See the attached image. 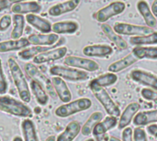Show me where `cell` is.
<instances>
[{"mask_svg": "<svg viewBox=\"0 0 157 141\" xmlns=\"http://www.w3.org/2000/svg\"><path fill=\"white\" fill-rule=\"evenodd\" d=\"M81 131V125L78 121H72L70 122L63 132H62L58 138L56 139V141H73L80 133Z\"/></svg>", "mask_w": 157, "mask_h": 141, "instance_id": "cell-19", "label": "cell"}, {"mask_svg": "<svg viewBox=\"0 0 157 141\" xmlns=\"http://www.w3.org/2000/svg\"><path fill=\"white\" fill-rule=\"evenodd\" d=\"M151 10H152V13L153 15L157 17V0H155L153 2V5H152V7H151Z\"/></svg>", "mask_w": 157, "mask_h": 141, "instance_id": "cell-42", "label": "cell"}, {"mask_svg": "<svg viewBox=\"0 0 157 141\" xmlns=\"http://www.w3.org/2000/svg\"><path fill=\"white\" fill-rule=\"evenodd\" d=\"M50 73L53 76L60 77L63 80L64 79L70 82H83L88 78V74L84 71L61 65H54L51 67Z\"/></svg>", "mask_w": 157, "mask_h": 141, "instance_id": "cell-5", "label": "cell"}, {"mask_svg": "<svg viewBox=\"0 0 157 141\" xmlns=\"http://www.w3.org/2000/svg\"><path fill=\"white\" fill-rule=\"evenodd\" d=\"M84 55L87 57H108L113 53V48L109 45H102V44H96L86 46L83 49Z\"/></svg>", "mask_w": 157, "mask_h": 141, "instance_id": "cell-15", "label": "cell"}, {"mask_svg": "<svg viewBox=\"0 0 157 141\" xmlns=\"http://www.w3.org/2000/svg\"><path fill=\"white\" fill-rule=\"evenodd\" d=\"M92 106V102L88 98H80L70 102L68 104H64L56 108L54 114L56 117L61 118H65L71 117L75 114L86 111Z\"/></svg>", "mask_w": 157, "mask_h": 141, "instance_id": "cell-4", "label": "cell"}, {"mask_svg": "<svg viewBox=\"0 0 157 141\" xmlns=\"http://www.w3.org/2000/svg\"><path fill=\"white\" fill-rule=\"evenodd\" d=\"M7 65L20 99L24 103H29L31 99V95L29 88V83L26 80V77L21 68L19 67L16 60L12 57H10L7 60Z\"/></svg>", "mask_w": 157, "mask_h": 141, "instance_id": "cell-1", "label": "cell"}, {"mask_svg": "<svg viewBox=\"0 0 157 141\" xmlns=\"http://www.w3.org/2000/svg\"><path fill=\"white\" fill-rule=\"evenodd\" d=\"M132 135H133V132H132V129L131 128H126L123 129V132H122V139L123 141H133L132 139Z\"/></svg>", "mask_w": 157, "mask_h": 141, "instance_id": "cell-39", "label": "cell"}, {"mask_svg": "<svg viewBox=\"0 0 157 141\" xmlns=\"http://www.w3.org/2000/svg\"><path fill=\"white\" fill-rule=\"evenodd\" d=\"M15 4L14 1H10V0H0V12L11 7L13 5Z\"/></svg>", "mask_w": 157, "mask_h": 141, "instance_id": "cell-40", "label": "cell"}, {"mask_svg": "<svg viewBox=\"0 0 157 141\" xmlns=\"http://www.w3.org/2000/svg\"><path fill=\"white\" fill-rule=\"evenodd\" d=\"M21 129L23 132L24 141H39L36 128L32 120L29 118L24 119L21 124Z\"/></svg>", "mask_w": 157, "mask_h": 141, "instance_id": "cell-29", "label": "cell"}, {"mask_svg": "<svg viewBox=\"0 0 157 141\" xmlns=\"http://www.w3.org/2000/svg\"><path fill=\"white\" fill-rule=\"evenodd\" d=\"M52 83L54 88V91L59 97V99L65 104H68L71 102L72 99V94L71 91L69 90L66 83L60 77H52Z\"/></svg>", "mask_w": 157, "mask_h": 141, "instance_id": "cell-12", "label": "cell"}, {"mask_svg": "<svg viewBox=\"0 0 157 141\" xmlns=\"http://www.w3.org/2000/svg\"><path fill=\"white\" fill-rule=\"evenodd\" d=\"M117 125H118L117 117H108L95 127V128L93 130V134L96 137H100L102 135H105L108 131L114 128Z\"/></svg>", "mask_w": 157, "mask_h": 141, "instance_id": "cell-26", "label": "cell"}, {"mask_svg": "<svg viewBox=\"0 0 157 141\" xmlns=\"http://www.w3.org/2000/svg\"><path fill=\"white\" fill-rule=\"evenodd\" d=\"M130 44L135 47H145V45L157 44V32H154L145 36L132 37L130 39Z\"/></svg>", "mask_w": 157, "mask_h": 141, "instance_id": "cell-30", "label": "cell"}, {"mask_svg": "<svg viewBox=\"0 0 157 141\" xmlns=\"http://www.w3.org/2000/svg\"><path fill=\"white\" fill-rule=\"evenodd\" d=\"M26 20L27 22L40 30L42 34H50L52 31V25L45 18L35 15V14H28L26 15Z\"/></svg>", "mask_w": 157, "mask_h": 141, "instance_id": "cell-17", "label": "cell"}, {"mask_svg": "<svg viewBox=\"0 0 157 141\" xmlns=\"http://www.w3.org/2000/svg\"><path fill=\"white\" fill-rule=\"evenodd\" d=\"M29 45L28 39L21 38L19 39H11L0 42V52L5 53L13 50H22Z\"/></svg>", "mask_w": 157, "mask_h": 141, "instance_id": "cell-21", "label": "cell"}, {"mask_svg": "<svg viewBox=\"0 0 157 141\" xmlns=\"http://www.w3.org/2000/svg\"><path fill=\"white\" fill-rule=\"evenodd\" d=\"M101 29L104 32V34L109 38V39L113 42L119 49L121 50H125L128 48V43L125 39H123L121 35L117 34L114 29L108 24H102L101 25Z\"/></svg>", "mask_w": 157, "mask_h": 141, "instance_id": "cell-22", "label": "cell"}, {"mask_svg": "<svg viewBox=\"0 0 157 141\" xmlns=\"http://www.w3.org/2000/svg\"><path fill=\"white\" fill-rule=\"evenodd\" d=\"M138 60L131 53L127 56H125L124 58L121 59L120 61H117L113 63H111L109 66V72L111 73H116L119 72H121L125 69H127L128 67L132 66V64H134Z\"/></svg>", "mask_w": 157, "mask_h": 141, "instance_id": "cell-25", "label": "cell"}, {"mask_svg": "<svg viewBox=\"0 0 157 141\" xmlns=\"http://www.w3.org/2000/svg\"><path fill=\"white\" fill-rule=\"evenodd\" d=\"M79 3L80 2L78 0L65 1V2L54 5L52 7H50V9L48 10V13L52 17H59V16H62L63 14L74 11L78 6Z\"/></svg>", "mask_w": 157, "mask_h": 141, "instance_id": "cell-16", "label": "cell"}, {"mask_svg": "<svg viewBox=\"0 0 157 141\" xmlns=\"http://www.w3.org/2000/svg\"><path fill=\"white\" fill-rule=\"evenodd\" d=\"M0 141H1V140H0Z\"/></svg>", "mask_w": 157, "mask_h": 141, "instance_id": "cell-47", "label": "cell"}, {"mask_svg": "<svg viewBox=\"0 0 157 141\" xmlns=\"http://www.w3.org/2000/svg\"><path fill=\"white\" fill-rule=\"evenodd\" d=\"M132 54L137 60H157V47H134Z\"/></svg>", "mask_w": 157, "mask_h": 141, "instance_id": "cell-27", "label": "cell"}, {"mask_svg": "<svg viewBox=\"0 0 157 141\" xmlns=\"http://www.w3.org/2000/svg\"><path fill=\"white\" fill-rule=\"evenodd\" d=\"M86 141H95V139H86Z\"/></svg>", "mask_w": 157, "mask_h": 141, "instance_id": "cell-46", "label": "cell"}, {"mask_svg": "<svg viewBox=\"0 0 157 141\" xmlns=\"http://www.w3.org/2000/svg\"><path fill=\"white\" fill-rule=\"evenodd\" d=\"M45 141H56V138L54 136H51V137L47 138V139Z\"/></svg>", "mask_w": 157, "mask_h": 141, "instance_id": "cell-43", "label": "cell"}, {"mask_svg": "<svg viewBox=\"0 0 157 141\" xmlns=\"http://www.w3.org/2000/svg\"><path fill=\"white\" fill-rule=\"evenodd\" d=\"M13 29L11 31L12 39H19L23 35L24 26H25V18L22 15H14L13 17Z\"/></svg>", "mask_w": 157, "mask_h": 141, "instance_id": "cell-32", "label": "cell"}, {"mask_svg": "<svg viewBox=\"0 0 157 141\" xmlns=\"http://www.w3.org/2000/svg\"><path fill=\"white\" fill-rule=\"evenodd\" d=\"M25 72L33 81L40 83L43 87V89L46 91V93H48L53 99L57 97V95L54 91L52 81L46 75H44L36 66H34L31 63H27L25 65Z\"/></svg>", "mask_w": 157, "mask_h": 141, "instance_id": "cell-6", "label": "cell"}, {"mask_svg": "<svg viewBox=\"0 0 157 141\" xmlns=\"http://www.w3.org/2000/svg\"><path fill=\"white\" fill-rule=\"evenodd\" d=\"M131 78L138 83L146 85L157 91V76L152 72L143 70H133L131 72Z\"/></svg>", "mask_w": 157, "mask_h": 141, "instance_id": "cell-11", "label": "cell"}, {"mask_svg": "<svg viewBox=\"0 0 157 141\" xmlns=\"http://www.w3.org/2000/svg\"><path fill=\"white\" fill-rule=\"evenodd\" d=\"M64 64L75 69H82L87 72H97L99 70V65L97 61L76 56H68L63 61Z\"/></svg>", "mask_w": 157, "mask_h": 141, "instance_id": "cell-9", "label": "cell"}, {"mask_svg": "<svg viewBox=\"0 0 157 141\" xmlns=\"http://www.w3.org/2000/svg\"><path fill=\"white\" fill-rule=\"evenodd\" d=\"M133 141H148L146 132L142 128H136L133 131Z\"/></svg>", "mask_w": 157, "mask_h": 141, "instance_id": "cell-37", "label": "cell"}, {"mask_svg": "<svg viewBox=\"0 0 157 141\" xmlns=\"http://www.w3.org/2000/svg\"><path fill=\"white\" fill-rule=\"evenodd\" d=\"M12 18L9 15H5L0 18V31H6L11 25Z\"/></svg>", "mask_w": 157, "mask_h": 141, "instance_id": "cell-38", "label": "cell"}, {"mask_svg": "<svg viewBox=\"0 0 157 141\" xmlns=\"http://www.w3.org/2000/svg\"><path fill=\"white\" fill-rule=\"evenodd\" d=\"M59 39V37L57 34L50 33V34H34L30 35L28 38V40L29 44H32L34 46H52L55 42H57Z\"/></svg>", "mask_w": 157, "mask_h": 141, "instance_id": "cell-18", "label": "cell"}, {"mask_svg": "<svg viewBox=\"0 0 157 141\" xmlns=\"http://www.w3.org/2000/svg\"><path fill=\"white\" fill-rule=\"evenodd\" d=\"M47 50H50L48 48L46 47H40V46H34L31 48H28V49H24L21 51H18L17 55L20 59H22L23 61H28L30 59H34L36 56H38L39 54L45 52Z\"/></svg>", "mask_w": 157, "mask_h": 141, "instance_id": "cell-33", "label": "cell"}, {"mask_svg": "<svg viewBox=\"0 0 157 141\" xmlns=\"http://www.w3.org/2000/svg\"><path fill=\"white\" fill-rule=\"evenodd\" d=\"M140 108H141V106L138 103L134 102V103L129 104L124 109V111L122 112V114L121 115V118H120L119 125H118L119 129H124L128 128V126L132 122V119L134 117V116L137 115Z\"/></svg>", "mask_w": 157, "mask_h": 141, "instance_id": "cell-14", "label": "cell"}, {"mask_svg": "<svg viewBox=\"0 0 157 141\" xmlns=\"http://www.w3.org/2000/svg\"><path fill=\"white\" fill-rule=\"evenodd\" d=\"M109 141H121V139H119L118 138H116V137H110L109 138Z\"/></svg>", "mask_w": 157, "mask_h": 141, "instance_id": "cell-44", "label": "cell"}, {"mask_svg": "<svg viewBox=\"0 0 157 141\" xmlns=\"http://www.w3.org/2000/svg\"><path fill=\"white\" fill-rule=\"evenodd\" d=\"M141 94H142V96L144 99H146L148 101H153V102L157 103V92H155V91L148 89V88H144V89L142 90Z\"/></svg>", "mask_w": 157, "mask_h": 141, "instance_id": "cell-35", "label": "cell"}, {"mask_svg": "<svg viewBox=\"0 0 157 141\" xmlns=\"http://www.w3.org/2000/svg\"><path fill=\"white\" fill-rule=\"evenodd\" d=\"M66 53H67L66 47H60V48H56L53 50H50L36 56L33 59V63L42 64V63L57 61V60L63 59L66 55Z\"/></svg>", "mask_w": 157, "mask_h": 141, "instance_id": "cell-10", "label": "cell"}, {"mask_svg": "<svg viewBox=\"0 0 157 141\" xmlns=\"http://www.w3.org/2000/svg\"><path fill=\"white\" fill-rule=\"evenodd\" d=\"M147 131L150 135L157 139V125H150L147 128Z\"/></svg>", "mask_w": 157, "mask_h": 141, "instance_id": "cell-41", "label": "cell"}, {"mask_svg": "<svg viewBox=\"0 0 157 141\" xmlns=\"http://www.w3.org/2000/svg\"><path fill=\"white\" fill-rule=\"evenodd\" d=\"M89 87L96 99L102 105V106L104 107V109L109 117H119L121 116V110L119 106L115 104V102L112 100L109 93L103 87L98 85L95 80H92L90 82Z\"/></svg>", "mask_w": 157, "mask_h": 141, "instance_id": "cell-2", "label": "cell"}, {"mask_svg": "<svg viewBox=\"0 0 157 141\" xmlns=\"http://www.w3.org/2000/svg\"><path fill=\"white\" fill-rule=\"evenodd\" d=\"M157 122V109L156 110H151V111H144L138 113L134 119L133 124L135 126L141 127V126H147L150 124H154Z\"/></svg>", "mask_w": 157, "mask_h": 141, "instance_id": "cell-24", "label": "cell"}, {"mask_svg": "<svg viewBox=\"0 0 157 141\" xmlns=\"http://www.w3.org/2000/svg\"><path fill=\"white\" fill-rule=\"evenodd\" d=\"M96 83L98 85H99L100 87H107V86H111L114 83H117L118 81V76L115 73H106V74H102L100 76H98V78L94 79Z\"/></svg>", "mask_w": 157, "mask_h": 141, "instance_id": "cell-34", "label": "cell"}, {"mask_svg": "<svg viewBox=\"0 0 157 141\" xmlns=\"http://www.w3.org/2000/svg\"><path fill=\"white\" fill-rule=\"evenodd\" d=\"M41 10V6L39 2L30 1V2H15L11 6V11L16 15L22 14H34L39 13Z\"/></svg>", "mask_w": 157, "mask_h": 141, "instance_id": "cell-13", "label": "cell"}, {"mask_svg": "<svg viewBox=\"0 0 157 141\" xmlns=\"http://www.w3.org/2000/svg\"><path fill=\"white\" fill-rule=\"evenodd\" d=\"M30 89H31L33 95L35 96V99L39 103V105L46 106L49 101V96H48L46 91L43 89V87L40 83H38L37 82L32 80L30 82Z\"/></svg>", "mask_w": 157, "mask_h": 141, "instance_id": "cell-31", "label": "cell"}, {"mask_svg": "<svg viewBox=\"0 0 157 141\" xmlns=\"http://www.w3.org/2000/svg\"><path fill=\"white\" fill-rule=\"evenodd\" d=\"M125 8H126V4L124 2L115 1L110 3L109 6L99 9L98 12L95 13L94 17L97 21L105 24V22H107L111 17L123 13Z\"/></svg>", "mask_w": 157, "mask_h": 141, "instance_id": "cell-8", "label": "cell"}, {"mask_svg": "<svg viewBox=\"0 0 157 141\" xmlns=\"http://www.w3.org/2000/svg\"><path fill=\"white\" fill-rule=\"evenodd\" d=\"M102 119H103V114L101 112H94L89 117V118L86 121L83 128H81V133L83 134V136L91 135V133H93L95 127L98 123H100Z\"/></svg>", "mask_w": 157, "mask_h": 141, "instance_id": "cell-28", "label": "cell"}, {"mask_svg": "<svg viewBox=\"0 0 157 141\" xmlns=\"http://www.w3.org/2000/svg\"><path fill=\"white\" fill-rule=\"evenodd\" d=\"M137 8L139 10L140 14L142 15V17H144L147 27H149L151 28H156V17L153 15L152 10L149 6L148 3L146 1H139L137 4Z\"/></svg>", "mask_w": 157, "mask_h": 141, "instance_id": "cell-20", "label": "cell"}, {"mask_svg": "<svg viewBox=\"0 0 157 141\" xmlns=\"http://www.w3.org/2000/svg\"><path fill=\"white\" fill-rule=\"evenodd\" d=\"M0 110L19 117H32V111L28 106L7 95L0 96Z\"/></svg>", "mask_w": 157, "mask_h": 141, "instance_id": "cell-3", "label": "cell"}, {"mask_svg": "<svg viewBox=\"0 0 157 141\" xmlns=\"http://www.w3.org/2000/svg\"><path fill=\"white\" fill-rule=\"evenodd\" d=\"M6 91H7V83H6V79L3 72L2 61L0 59V95H5Z\"/></svg>", "mask_w": 157, "mask_h": 141, "instance_id": "cell-36", "label": "cell"}, {"mask_svg": "<svg viewBox=\"0 0 157 141\" xmlns=\"http://www.w3.org/2000/svg\"><path fill=\"white\" fill-rule=\"evenodd\" d=\"M79 28L75 21H60L56 22L52 27V31L54 34H74Z\"/></svg>", "mask_w": 157, "mask_h": 141, "instance_id": "cell-23", "label": "cell"}, {"mask_svg": "<svg viewBox=\"0 0 157 141\" xmlns=\"http://www.w3.org/2000/svg\"><path fill=\"white\" fill-rule=\"evenodd\" d=\"M13 141H23V140H22V139H21L20 137H15V138H14V139H13Z\"/></svg>", "mask_w": 157, "mask_h": 141, "instance_id": "cell-45", "label": "cell"}, {"mask_svg": "<svg viewBox=\"0 0 157 141\" xmlns=\"http://www.w3.org/2000/svg\"><path fill=\"white\" fill-rule=\"evenodd\" d=\"M114 31L119 35H127V36H145L154 33V29L147 26H139L129 23L118 22L114 25Z\"/></svg>", "mask_w": 157, "mask_h": 141, "instance_id": "cell-7", "label": "cell"}]
</instances>
